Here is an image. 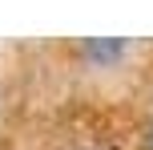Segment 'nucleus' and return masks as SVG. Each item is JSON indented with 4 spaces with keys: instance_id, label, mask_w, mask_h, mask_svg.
Listing matches in <instances>:
<instances>
[{
    "instance_id": "1",
    "label": "nucleus",
    "mask_w": 153,
    "mask_h": 150,
    "mask_svg": "<svg viewBox=\"0 0 153 150\" xmlns=\"http://www.w3.org/2000/svg\"><path fill=\"white\" fill-rule=\"evenodd\" d=\"M125 49H129L125 41H85L81 53H85V57H97V61H117Z\"/></svg>"
},
{
    "instance_id": "2",
    "label": "nucleus",
    "mask_w": 153,
    "mask_h": 150,
    "mask_svg": "<svg viewBox=\"0 0 153 150\" xmlns=\"http://www.w3.org/2000/svg\"><path fill=\"white\" fill-rule=\"evenodd\" d=\"M145 142H149V150H153V114H149V126H145Z\"/></svg>"
}]
</instances>
